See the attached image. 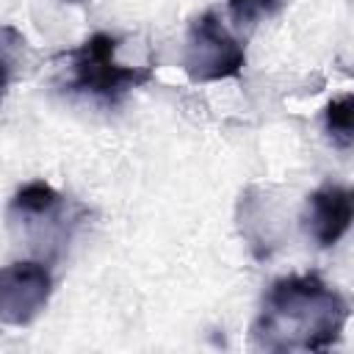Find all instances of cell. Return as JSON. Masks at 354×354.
Masks as SVG:
<instances>
[{
	"mask_svg": "<svg viewBox=\"0 0 354 354\" xmlns=\"http://www.w3.org/2000/svg\"><path fill=\"white\" fill-rule=\"evenodd\" d=\"M69 207L72 202L50 183L30 180L22 188H17V194L8 199L6 216H8V227L33 243H44V224H47L53 243L61 246V241L69 238V230L77 224V216L86 213L83 207L77 213H69Z\"/></svg>",
	"mask_w": 354,
	"mask_h": 354,
	"instance_id": "277c9868",
	"label": "cell"
},
{
	"mask_svg": "<svg viewBox=\"0 0 354 354\" xmlns=\"http://www.w3.org/2000/svg\"><path fill=\"white\" fill-rule=\"evenodd\" d=\"M246 66L243 44L230 33L221 17L207 8L191 19L183 47V69L191 83H216L238 77Z\"/></svg>",
	"mask_w": 354,
	"mask_h": 354,
	"instance_id": "3957f363",
	"label": "cell"
},
{
	"mask_svg": "<svg viewBox=\"0 0 354 354\" xmlns=\"http://www.w3.org/2000/svg\"><path fill=\"white\" fill-rule=\"evenodd\" d=\"M348 301L318 274H288L268 285L252 324V343L263 351H326L340 340Z\"/></svg>",
	"mask_w": 354,
	"mask_h": 354,
	"instance_id": "6da1fadb",
	"label": "cell"
},
{
	"mask_svg": "<svg viewBox=\"0 0 354 354\" xmlns=\"http://www.w3.org/2000/svg\"><path fill=\"white\" fill-rule=\"evenodd\" d=\"M351 216H354L351 191L337 183H324L307 196L301 210V227L315 246L329 249L348 232Z\"/></svg>",
	"mask_w": 354,
	"mask_h": 354,
	"instance_id": "8992f818",
	"label": "cell"
},
{
	"mask_svg": "<svg viewBox=\"0 0 354 354\" xmlns=\"http://www.w3.org/2000/svg\"><path fill=\"white\" fill-rule=\"evenodd\" d=\"M53 296V274L41 260H19L0 268V324L28 326Z\"/></svg>",
	"mask_w": 354,
	"mask_h": 354,
	"instance_id": "5b68a950",
	"label": "cell"
},
{
	"mask_svg": "<svg viewBox=\"0 0 354 354\" xmlns=\"http://www.w3.org/2000/svg\"><path fill=\"white\" fill-rule=\"evenodd\" d=\"M25 44L22 33L11 25H0V100L8 91L11 72H14V53Z\"/></svg>",
	"mask_w": 354,
	"mask_h": 354,
	"instance_id": "ba28073f",
	"label": "cell"
},
{
	"mask_svg": "<svg viewBox=\"0 0 354 354\" xmlns=\"http://www.w3.org/2000/svg\"><path fill=\"white\" fill-rule=\"evenodd\" d=\"M64 3H86V0H64Z\"/></svg>",
	"mask_w": 354,
	"mask_h": 354,
	"instance_id": "30bf717a",
	"label": "cell"
},
{
	"mask_svg": "<svg viewBox=\"0 0 354 354\" xmlns=\"http://www.w3.org/2000/svg\"><path fill=\"white\" fill-rule=\"evenodd\" d=\"M282 6V0H227V8L238 25H252L260 17L274 14Z\"/></svg>",
	"mask_w": 354,
	"mask_h": 354,
	"instance_id": "9c48e42d",
	"label": "cell"
},
{
	"mask_svg": "<svg viewBox=\"0 0 354 354\" xmlns=\"http://www.w3.org/2000/svg\"><path fill=\"white\" fill-rule=\"evenodd\" d=\"M324 130L329 141L337 149H348L354 141V127H351V94L332 97L324 108Z\"/></svg>",
	"mask_w": 354,
	"mask_h": 354,
	"instance_id": "52a82bcc",
	"label": "cell"
},
{
	"mask_svg": "<svg viewBox=\"0 0 354 354\" xmlns=\"http://www.w3.org/2000/svg\"><path fill=\"white\" fill-rule=\"evenodd\" d=\"M119 39L111 33H91L61 58L66 64L64 91L83 94L102 105H119L133 88L152 80V66H127L116 58Z\"/></svg>",
	"mask_w": 354,
	"mask_h": 354,
	"instance_id": "7a4b0ae2",
	"label": "cell"
}]
</instances>
